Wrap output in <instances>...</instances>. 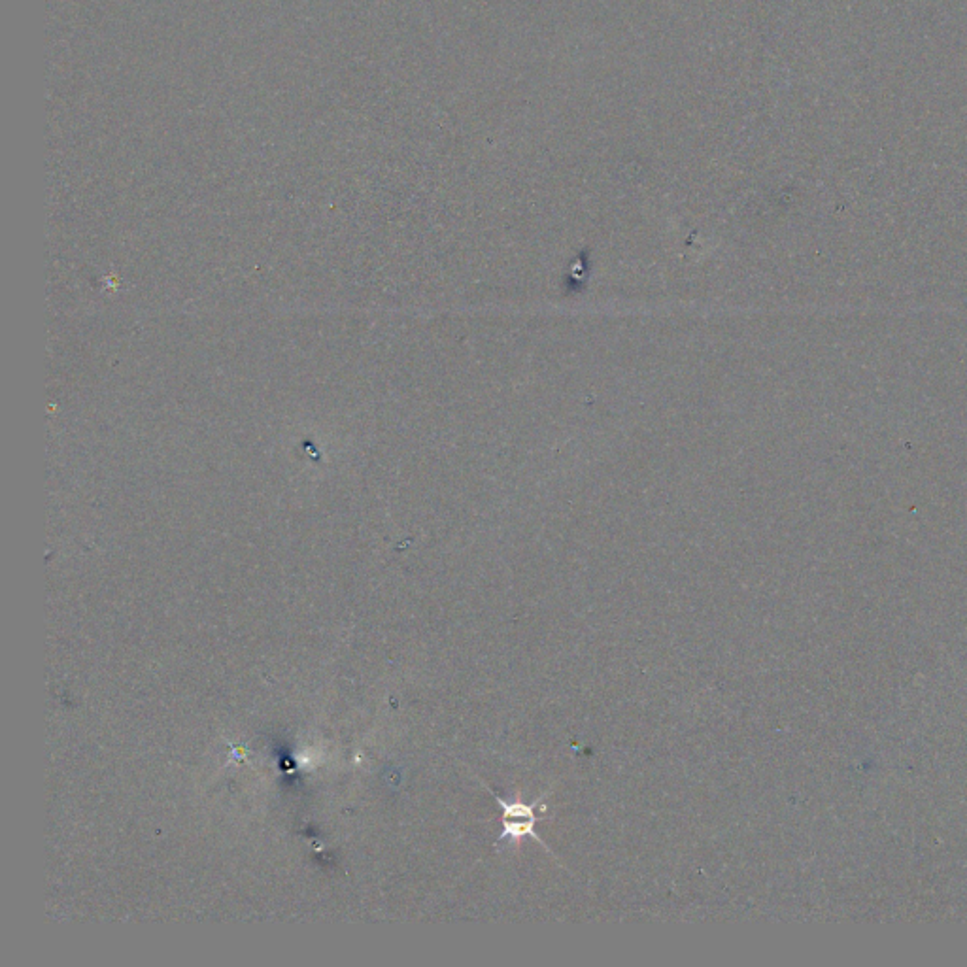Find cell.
Masks as SVG:
<instances>
[{
  "instance_id": "cell-1",
  "label": "cell",
  "mask_w": 967,
  "mask_h": 967,
  "mask_svg": "<svg viewBox=\"0 0 967 967\" xmlns=\"http://www.w3.org/2000/svg\"><path fill=\"white\" fill-rule=\"evenodd\" d=\"M497 803L503 807V835L501 839H524L526 835L535 837L537 841L539 835L535 832V824L539 822V816L535 813V805H526L522 801H505L497 798Z\"/></svg>"
}]
</instances>
